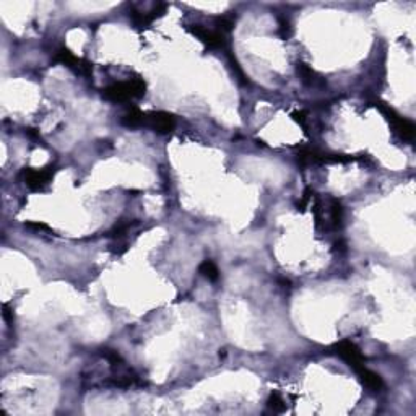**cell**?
<instances>
[{"instance_id": "obj_5", "label": "cell", "mask_w": 416, "mask_h": 416, "mask_svg": "<svg viewBox=\"0 0 416 416\" xmlns=\"http://www.w3.org/2000/svg\"><path fill=\"white\" fill-rule=\"evenodd\" d=\"M54 60L62 64V65H65V67L72 69L73 72H77L80 75H85V77H91V75H93V65L88 60L78 59L77 55H73L69 49H65V47L59 49V52L55 54Z\"/></svg>"}, {"instance_id": "obj_12", "label": "cell", "mask_w": 416, "mask_h": 416, "mask_svg": "<svg viewBox=\"0 0 416 416\" xmlns=\"http://www.w3.org/2000/svg\"><path fill=\"white\" fill-rule=\"evenodd\" d=\"M330 216H332V223H334L335 228H340V226H342V221H343V208H342V203H340L337 198H334V200H332Z\"/></svg>"}, {"instance_id": "obj_9", "label": "cell", "mask_w": 416, "mask_h": 416, "mask_svg": "<svg viewBox=\"0 0 416 416\" xmlns=\"http://www.w3.org/2000/svg\"><path fill=\"white\" fill-rule=\"evenodd\" d=\"M122 124H124L126 127H130V129L140 127L145 124V114L138 108H132L127 114L122 117Z\"/></svg>"}, {"instance_id": "obj_20", "label": "cell", "mask_w": 416, "mask_h": 416, "mask_svg": "<svg viewBox=\"0 0 416 416\" xmlns=\"http://www.w3.org/2000/svg\"><path fill=\"white\" fill-rule=\"evenodd\" d=\"M4 319L8 324H12V320H13V314H12V310L8 309V306H4Z\"/></svg>"}, {"instance_id": "obj_13", "label": "cell", "mask_w": 416, "mask_h": 416, "mask_svg": "<svg viewBox=\"0 0 416 416\" xmlns=\"http://www.w3.org/2000/svg\"><path fill=\"white\" fill-rule=\"evenodd\" d=\"M267 405H268V408H270L272 411H275V413H283V411L286 410L285 400H283L281 397H280V393H277V392H273V393L268 397Z\"/></svg>"}, {"instance_id": "obj_1", "label": "cell", "mask_w": 416, "mask_h": 416, "mask_svg": "<svg viewBox=\"0 0 416 416\" xmlns=\"http://www.w3.org/2000/svg\"><path fill=\"white\" fill-rule=\"evenodd\" d=\"M147 91V85L143 78L134 77L129 81L114 83L102 90V96L112 102H127L134 98H141Z\"/></svg>"}, {"instance_id": "obj_16", "label": "cell", "mask_w": 416, "mask_h": 416, "mask_svg": "<svg viewBox=\"0 0 416 416\" xmlns=\"http://www.w3.org/2000/svg\"><path fill=\"white\" fill-rule=\"evenodd\" d=\"M230 62H231V67H233L234 73L238 75L239 81H241V83H244V85H247V83H249V80L245 78V73H244V70L241 69V65L238 64V60H236V59L233 57V55H230Z\"/></svg>"}, {"instance_id": "obj_3", "label": "cell", "mask_w": 416, "mask_h": 416, "mask_svg": "<svg viewBox=\"0 0 416 416\" xmlns=\"http://www.w3.org/2000/svg\"><path fill=\"white\" fill-rule=\"evenodd\" d=\"M334 349H335V353L342 358L349 367H353L355 371H358L359 367L364 366V356L361 353V349H359L353 342H349V340H342V342L335 343Z\"/></svg>"}, {"instance_id": "obj_10", "label": "cell", "mask_w": 416, "mask_h": 416, "mask_svg": "<svg viewBox=\"0 0 416 416\" xmlns=\"http://www.w3.org/2000/svg\"><path fill=\"white\" fill-rule=\"evenodd\" d=\"M296 70H298V75H299V78L302 80V83L309 85V87H312V85H317L320 81V78L317 77V73L304 62H298Z\"/></svg>"}, {"instance_id": "obj_2", "label": "cell", "mask_w": 416, "mask_h": 416, "mask_svg": "<svg viewBox=\"0 0 416 416\" xmlns=\"http://www.w3.org/2000/svg\"><path fill=\"white\" fill-rule=\"evenodd\" d=\"M376 106L379 108V111L385 116V119L390 122L392 127H393V130L400 135V138L408 140V141H411V140L414 138L416 127H414V124H413L411 120L400 117V116L397 114V112L389 106V104H385V102H382V101H376Z\"/></svg>"}, {"instance_id": "obj_6", "label": "cell", "mask_w": 416, "mask_h": 416, "mask_svg": "<svg viewBox=\"0 0 416 416\" xmlns=\"http://www.w3.org/2000/svg\"><path fill=\"white\" fill-rule=\"evenodd\" d=\"M187 31L192 36H195L198 41H202L208 47H213V49H218V47H224L226 39L224 34L220 31H213V30H206L202 25H189Z\"/></svg>"}, {"instance_id": "obj_7", "label": "cell", "mask_w": 416, "mask_h": 416, "mask_svg": "<svg viewBox=\"0 0 416 416\" xmlns=\"http://www.w3.org/2000/svg\"><path fill=\"white\" fill-rule=\"evenodd\" d=\"M145 124L158 132V134H169L176 127V119L169 112L158 111L145 114Z\"/></svg>"}, {"instance_id": "obj_19", "label": "cell", "mask_w": 416, "mask_h": 416, "mask_svg": "<svg viewBox=\"0 0 416 416\" xmlns=\"http://www.w3.org/2000/svg\"><path fill=\"white\" fill-rule=\"evenodd\" d=\"M28 228H34V230H43V231H49V226L43 224V223H26Z\"/></svg>"}, {"instance_id": "obj_18", "label": "cell", "mask_w": 416, "mask_h": 416, "mask_svg": "<svg viewBox=\"0 0 416 416\" xmlns=\"http://www.w3.org/2000/svg\"><path fill=\"white\" fill-rule=\"evenodd\" d=\"M291 116H293V119H295V120L298 122V124H301L302 127L306 129V119H307V117H306V116H307V114H306V111H296V112H293Z\"/></svg>"}, {"instance_id": "obj_8", "label": "cell", "mask_w": 416, "mask_h": 416, "mask_svg": "<svg viewBox=\"0 0 416 416\" xmlns=\"http://www.w3.org/2000/svg\"><path fill=\"white\" fill-rule=\"evenodd\" d=\"M356 372H358V376H359V379H361V382H363L369 390H372V392H379V390H382L384 382H382V379H381V376H379V374H376V372L369 371L366 366L359 367V369H358Z\"/></svg>"}, {"instance_id": "obj_4", "label": "cell", "mask_w": 416, "mask_h": 416, "mask_svg": "<svg viewBox=\"0 0 416 416\" xmlns=\"http://www.w3.org/2000/svg\"><path fill=\"white\" fill-rule=\"evenodd\" d=\"M55 169L52 166H47L43 169H34V168H26L23 171L25 184L31 189V191H43V189L52 181Z\"/></svg>"}, {"instance_id": "obj_11", "label": "cell", "mask_w": 416, "mask_h": 416, "mask_svg": "<svg viewBox=\"0 0 416 416\" xmlns=\"http://www.w3.org/2000/svg\"><path fill=\"white\" fill-rule=\"evenodd\" d=\"M198 272L202 273L205 278H208L210 281H216L220 277V272L216 268V265L212 262V260H203L200 263V267H198Z\"/></svg>"}, {"instance_id": "obj_17", "label": "cell", "mask_w": 416, "mask_h": 416, "mask_svg": "<svg viewBox=\"0 0 416 416\" xmlns=\"http://www.w3.org/2000/svg\"><path fill=\"white\" fill-rule=\"evenodd\" d=\"M310 198H312V191L310 189H306V192H304V197H302V200L298 203V210H304V208L309 205V202H310Z\"/></svg>"}, {"instance_id": "obj_15", "label": "cell", "mask_w": 416, "mask_h": 416, "mask_svg": "<svg viewBox=\"0 0 416 416\" xmlns=\"http://www.w3.org/2000/svg\"><path fill=\"white\" fill-rule=\"evenodd\" d=\"M278 34L281 39H289L293 34V28H291L289 20H286V18H283V16L278 18Z\"/></svg>"}, {"instance_id": "obj_14", "label": "cell", "mask_w": 416, "mask_h": 416, "mask_svg": "<svg viewBox=\"0 0 416 416\" xmlns=\"http://www.w3.org/2000/svg\"><path fill=\"white\" fill-rule=\"evenodd\" d=\"M216 28H218L216 31H220L223 34L230 33L234 28V18L233 16H218L216 18Z\"/></svg>"}]
</instances>
